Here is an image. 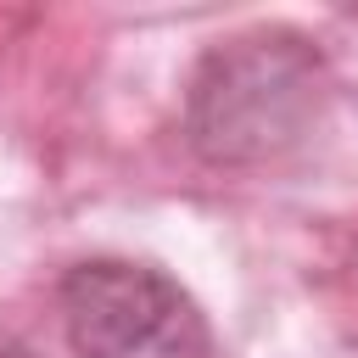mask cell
<instances>
[{
  "mask_svg": "<svg viewBox=\"0 0 358 358\" xmlns=\"http://www.w3.org/2000/svg\"><path fill=\"white\" fill-rule=\"evenodd\" d=\"M62 330L78 358H218L196 296L151 263L90 257L62 280Z\"/></svg>",
  "mask_w": 358,
  "mask_h": 358,
  "instance_id": "obj_1",
  "label": "cell"
},
{
  "mask_svg": "<svg viewBox=\"0 0 358 358\" xmlns=\"http://www.w3.org/2000/svg\"><path fill=\"white\" fill-rule=\"evenodd\" d=\"M308 56L291 50H229L213 56L207 78L196 84V134L218 157H241L268 145L274 134L291 129L302 95H308Z\"/></svg>",
  "mask_w": 358,
  "mask_h": 358,
  "instance_id": "obj_2",
  "label": "cell"
}]
</instances>
